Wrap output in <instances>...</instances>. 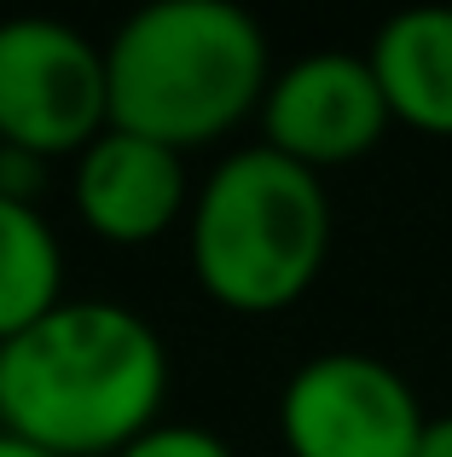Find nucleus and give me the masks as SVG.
Wrapping results in <instances>:
<instances>
[{"label": "nucleus", "instance_id": "obj_2", "mask_svg": "<svg viewBox=\"0 0 452 457\" xmlns=\"http://www.w3.org/2000/svg\"><path fill=\"white\" fill-rule=\"evenodd\" d=\"M272 46L232 0H151L105 41L111 128L204 151L261 111Z\"/></svg>", "mask_w": 452, "mask_h": 457}, {"label": "nucleus", "instance_id": "obj_6", "mask_svg": "<svg viewBox=\"0 0 452 457\" xmlns=\"http://www.w3.org/2000/svg\"><path fill=\"white\" fill-rule=\"evenodd\" d=\"M255 116L261 145L302 162L307 174L360 162L389 134L383 87L365 53H348V46H319V53H302L284 70H272Z\"/></svg>", "mask_w": 452, "mask_h": 457}, {"label": "nucleus", "instance_id": "obj_1", "mask_svg": "<svg viewBox=\"0 0 452 457\" xmlns=\"http://www.w3.org/2000/svg\"><path fill=\"white\" fill-rule=\"evenodd\" d=\"M169 400V347L122 302H58L0 347V428L53 457H116Z\"/></svg>", "mask_w": 452, "mask_h": 457}, {"label": "nucleus", "instance_id": "obj_12", "mask_svg": "<svg viewBox=\"0 0 452 457\" xmlns=\"http://www.w3.org/2000/svg\"><path fill=\"white\" fill-rule=\"evenodd\" d=\"M0 457H53V452H41V446H29V440H18V435L0 428Z\"/></svg>", "mask_w": 452, "mask_h": 457}, {"label": "nucleus", "instance_id": "obj_9", "mask_svg": "<svg viewBox=\"0 0 452 457\" xmlns=\"http://www.w3.org/2000/svg\"><path fill=\"white\" fill-rule=\"evenodd\" d=\"M64 302V244L35 197L0 191V347Z\"/></svg>", "mask_w": 452, "mask_h": 457}, {"label": "nucleus", "instance_id": "obj_5", "mask_svg": "<svg viewBox=\"0 0 452 457\" xmlns=\"http://www.w3.org/2000/svg\"><path fill=\"white\" fill-rule=\"evenodd\" d=\"M423 423L418 388L360 347L302 359L279 388V440L290 457H412Z\"/></svg>", "mask_w": 452, "mask_h": 457}, {"label": "nucleus", "instance_id": "obj_11", "mask_svg": "<svg viewBox=\"0 0 452 457\" xmlns=\"http://www.w3.org/2000/svg\"><path fill=\"white\" fill-rule=\"evenodd\" d=\"M412 457H452V411H441V417H430V423H423L418 452H412Z\"/></svg>", "mask_w": 452, "mask_h": 457}, {"label": "nucleus", "instance_id": "obj_10", "mask_svg": "<svg viewBox=\"0 0 452 457\" xmlns=\"http://www.w3.org/2000/svg\"><path fill=\"white\" fill-rule=\"evenodd\" d=\"M116 457H238L226 440L215 435V428H204V423H151L139 440H128Z\"/></svg>", "mask_w": 452, "mask_h": 457}, {"label": "nucleus", "instance_id": "obj_4", "mask_svg": "<svg viewBox=\"0 0 452 457\" xmlns=\"http://www.w3.org/2000/svg\"><path fill=\"white\" fill-rule=\"evenodd\" d=\"M111 128L105 46L58 18L0 23V151L76 162Z\"/></svg>", "mask_w": 452, "mask_h": 457}, {"label": "nucleus", "instance_id": "obj_8", "mask_svg": "<svg viewBox=\"0 0 452 457\" xmlns=\"http://www.w3.org/2000/svg\"><path fill=\"white\" fill-rule=\"evenodd\" d=\"M389 122H406L430 139H452V6L395 12L365 46Z\"/></svg>", "mask_w": 452, "mask_h": 457}, {"label": "nucleus", "instance_id": "obj_3", "mask_svg": "<svg viewBox=\"0 0 452 457\" xmlns=\"http://www.w3.org/2000/svg\"><path fill=\"white\" fill-rule=\"evenodd\" d=\"M331 226L325 179L267 145H238L197 179L186 209L192 278L226 312H284L325 272Z\"/></svg>", "mask_w": 452, "mask_h": 457}, {"label": "nucleus", "instance_id": "obj_7", "mask_svg": "<svg viewBox=\"0 0 452 457\" xmlns=\"http://www.w3.org/2000/svg\"><path fill=\"white\" fill-rule=\"evenodd\" d=\"M192 191L197 179L180 151L122 134V128H105L76 156V174H70V203L81 226L116 249H146L169 237L192 209Z\"/></svg>", "mask_w": 452, "mask_h": 457}]
</instances>
